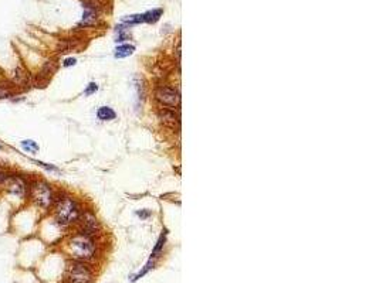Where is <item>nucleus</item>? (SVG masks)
<instances>
[{
  "instance_id": "1",
  "label": "nucleus",
  "mask_w": 379,
  "mask_h": 283,
  "mask_svg": "<svg viewBox=\"0 0 379 283\" xmlns=\"http://www.w3.org/2000/svg\"><path fill=\"white\" fill-rule=\"evenodd\" d=\"M51 208H53L56 222L61 226H71L77 224L80 220L81 213H82L80 204L70 195L56 197V201Z\"/></svg>"
},
{
  "instance_id": "2",
  "label": "nucleus",
  "mask_w": 379,
  "mask_h": 283,
  "mask_svg": "<svg viewBox=\"0 0 379 283\" xmlns=\"http://www.w3.org/2000/svg\"><path fill=\"white\" fill-rule=\"evenodd\" d=\"M95 251L97 247L92 237L84 232H78L67 241V252L73 260L88 262L95 256Z\"/></svg>"
},
{
  "instance_id": "3",
  "label": "nucleus",
  "mask_w": 379,
  "mask_h": 283,
  "mask_svg": "<svg viewBox=\"0 0 379 283\" xmlns=\"http://www.w3.org/2000/svg\"><path fill=\"white\" fill-rule=\"evenodd\" d=\"M56 191L51 187V184L46 180L41 179H36L32 180L30 184V192H29V198L32 200V203L36 207H38L40 210H51L53 204L56 201Z\"/></svg>"
},
{
  "instance_id": "4",
  "label": "nucleus",
  "mask_w": 379,
  "mask_h": 283,
  "mask_svg": "<svg viewBox=\"0 0 379 283\" xmlns=\"http://www.w3.org/2000/svg\"><path fill=\"white\" fill-rule=\"evenodd\" d=\"M30 184L32 180L19 171H13L9 174V177L6 179L4 184L1 186L9 194H12L17 198H29V192H30Z\"/></svg>"
},
{
  "instance_id": "5",
  "label": "nucleus",
  "mask_w": 379,
  "mask_h": 283,
  "mask_svg": "<svg viewBox=\"0 0 379 283\" xmlns=\"http://www.w3.org/2000/svg\"><path fill=\"white\" fill-rule=\"evenodd\" d=\"M92 271L91 268L81 260H73L67 268L66 273V283H91Z\"/></svg>"
},
{
  "instance_id": "6",
  "label": "nucleus",
  "mask_w": 379,
  "mask_h": 283,
  "mask_svg": "<svg viewBox=\"0 0 379 283\" xmlns=\"http://www.w3.org/2000/svg\"><path fill=\"white\" fill-rule=\"evenodd\" d=\"M155 96L161 105L168 108H176L181 102L179 92L172 87H159L155 92Z\"/></svg>"
},
{
  "instance_id": "7",
  "label": "nucleus",
  "mask_w": 379,
  "mask_h": 283,
  "mask_svg": "<svg viewBox=\"0 0 379 283\" xmlns=\"http://www.w3.org/2000/svg\"><path fill=\"white\" fill-rule=\"evenodd\" d=\"M78 222L81 224V232H84L87 235H91L92 237V234L98 229V221H97L95 215L90 213V211L81 213Z\"/></svg>"
},
{
  "instance_id": "8",
  "label": "nucleus",
  "mask_w": 379,
  "mask_h": 283,
  "mask_svg": "<svg viewBox=\"0 0 379 283\" xmlns=\"http://www.w3.org/2000/svg\"><path fill=\"white\" fill-rule=\"evenodd\" d=\"M84 13H82V19H81L80 26H92L97 23V19H98V14H97V10L92 4H88V3H84Z\"/></svg>"
},
{
  "instance_id": "9",
  "label": "nucleus",
  "mask_w": 379,
  "mask_h": 283,
  "mask_svg": "<svg viewBox=\"0 0 379 283\" xmlns=\"http://www.w3.org/2000/svg\"><path fill=\"white\" fill-rule=\"evenodd\" d=\"M97 118L100 119V121H113L116 118V113L110 108V106H101V108H98V111H97Z\"/></svg>"
},
{
  "instance_id": "10",
  "label": "nucleus",
  "mask_w": 379,
  "mask_h": 283,
  "mask_svg": "<svg viewBox=\"0 0 379 283\" xmlns=\"http://www.w3.org/2000/svg\"><path fill=\"white\" fill-rule=\"evenodd\" d=\"M135 51V47L131 44H122L119 45L116 50H115V58H126L129 57L132 53Z\"/></svg>"
},
{
  "instance_id": "11",
  "label": "nucleus",
  "mask_w": 379,
  "mask_h": 283,
  "mask_svg": "<svg viewBox=\"0 0 379 283\" xmlns=\"http://www.w3.org/2000/svg\"><path fill=\"white\" fill-rule=\"evenodd\" d=\"M20 146L23 149L24 152H27V153H32V155H36V153H38V150H40V147L37 145V142L35 140H32V139H24L20 142Z\"/></svg>"
},
{
  "instance_id": "12",
  "label": "nucleus",
  "mask_w": 379,
  "mask_h": 283,
  "mask_svg": "<svg viewBox=\"0 0 379 283\" xmlns=\"http://www.w3.org/2000/svg\"><path fill=\"white\" fill-rule=\"evenodd\" d=\"M162 13L163 10L162 9H153V10L147 11V13H144L142 14V17H144V22L145 23H155L159 20V17L162 16Z\"/></svg>"
},
{
  "instance_id": "13",
  "label": "nucleus",
  "mask_w": 379,
  "mask_h": 283,
  "mask_svg": "<svg viewBox=\"0 0 379 283\" xmlns=\"http://www.w3.org/2000/svg\"><path fill=\"white\" fill-rule=\"evenodd\" d=\"M165 241H166V234H162L159 239H158V242H156V245H155V248L152 251V256H151V260L155 259V258H158L159 256V253H161L162 248H163V245H165Z\"/></svg>"
},
{
  "instance_id": "14",
  "label": "nucleus",
  "mask_w": 379,
  "mask_h": 283,
  "mask_svg": "<svg viewBox=\"0 0 379 283\" xmlns=\"http://www.w3.org/2000/svg\"><path fill=\"white\" fill-rule=\"evenodd\" d=\"M13 94H14L13 87L6 85V84H0V101H1V99H6V98H10Z\"/></svg>"
},
{
  "instance_id": "15",
  "label": "nucleus",
  "mask_w": 379,
  "mask_h": 283,
  "mask_svg": "<svg viewBox=\"0 0 379 283\" xmlns=\"http://www.w3.org/2000/svg\"><path fill=\"white\" fill-rule=\"evenodd\" d=\"M124 24H129V26H132V24H139V23H144V17H142V14H134V16H128L126 19L122 20Z\"/></svg>"
},
{
  "instance_id": "16",
  "label": "nucleus",
  "mask_w": 379,
  "mask_h": 283,
  "mask_svg": "<svg viewBox=\"0 0 379 283\" xmlns=\"http://www.w3.org/2000/svg\"><path fill=\"white\" fill-rule=\"evenodd\" d=\"M12 173V170L9 169V167H6L4 164H1L0 163V186H3L4 184V181L6 179L9 177V174Z\"/></svg>"
},
{
  "instance_id": "17",
  "label": "nucleus",
  "mask_w": 379,
  "mask_h": 283,
  "mask_svg": "<svg viewBox=\"0 0 379 283\" xmlns=\"http://www.w3.org/2000/svg\"><path fill=\"white\" fill-rule=\"evenodd\" d=\"M97 91H98V85H97L95 82H90V84L87 85L85 91H84V95H85V96H90L92 94H95Z\"/></svg>"
},
{
  "instance_id": "18",
  "label": "nucleus",
  "mask_w": 379,
  "mask_h": 283,
  "mask_svg": "<svg viewBox=\"0 0 379 283\" xmlns=\"http://www.w3.org/2000/svg\"><path fill=\"white\" fill-rule=\"evenodd\" d=\"M33 163L36 164H38L40 167H43V169L50 170V171H58V169L56 166H53V164H50V163H44V161H40V160H33Z\"/></svg>"
},
{
  "instance_id": "19",
  "label": "nucleus",
  "mask_w": 379,
  "mask_h": 283,
  "mask_svg": "<svg viewBox=\"0 0 379 283\" xmlns=\"http://www.w3.org/2000/svg\"><path fill=\"white\" fill-rule=\"evenodd\" d=\"M76 64H77V60H76V58H73V57L66 58V60H64V63H63V65H64V67H73V65H76Z\"/></svg>"
},
{
  "instance_id": "20",
  "label": "nucleus",
  "mask_w": 379,
  "mask_h": 283,
  "mask_svg": "<svg viewBox=\"0 0 379 283\" xmlns=\"http://www.w3.org/2000/svg\"><path fill=\"white\" fill-rule=\"evenodd\" d=\"M139 217H142V218H147L148 215H150V211H147V213H144V211H138Z\"/></svg>"
},
{
  "instance_id": "21",
  "label": "nucleus",
  "mask_w": 379,
  "mask_h": 283,
  "mask_svg": "<svg viewBox=\"0 0 379 283\" xmlns=\"http://www.w3.org/2000/svg\"><path fill=\"white\" fill-rule=\"evenodd\" d=\"M0 149H3V145H1V143H0Z\"/></svg>"
}]
</instances>
